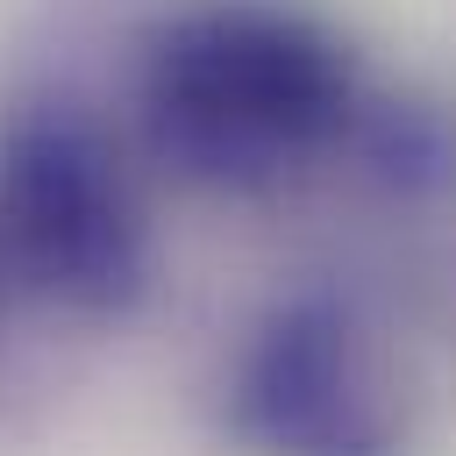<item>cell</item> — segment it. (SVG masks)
Wrapping results in <instances>:
<instances>
[{"mask_svg": "<svg viewBox=\"0 0 456 456\" xmlns=\"http://www.w3.org/2000/svg\"><path fill=\"white\" fill-rule=\"evenodd\" d=\"M228 435L249 456H406L392 385L342 299H278L228 370Z\"/></svg>", "mask_w": 456, "mask_h": 456, "instance_id": "3", "label": "cell"}, {"mask_svg": "<svg viewBox=\"0 0 456 456\" xmlns=\"http://www.w3.org/2000/svg\"><path fill=\"white\" fill-rule=\"evenodd\" d=\"M0 285L78 321H114L150 285V214L114 135L71 100L0 114Z\"/></svg>", "mask_w": 456, "mask_h": 456, "instance_id": "2", "label": "cell"}, {"mask_svg": "<svg viewBox=\"0 0 456 456\" xmlns=\"http://www.w3.org/2000/svg\"><path fill=\"white\" fill-rule=\"evenodd\" d=\"M356 128H363V157L392 185H435V178H449V135H442L435 114H420V107H378Z\"/></svg>", "mask_w": 456, "mask_h": 456, "instance_id": "4", "label": "cell"}, {"mask_svg": "<svg viewBox=\"0 0 456 456\" xmlns=\"http://www.w3.org/2000/svg\"><path fill=\"white\" fill-rule=\"evenodd\" d=\"M0 314H7V285H0Z\"/></svg>", "mask_w": 456, "mask_h": 456, "instance_id": "5", "label": "cell"}, {"mask_svg": "<svg viewBox=\"0 0 456 456\" xmlns=\"http://www.w3.org/2000/svg\"><path fill=\"white\" fill-rule=\"evenodd\" d=\"M363 114L349 43L292 0H185L135 57V121L164 171L207 192H271Z\"/></svg>", "mask_w": 456, "mask_h": 456, "instance_id": "1", "label": "cell"}]
</instances>
